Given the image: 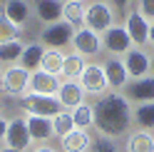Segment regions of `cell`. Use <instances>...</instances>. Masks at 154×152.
<instances>
[{"instance_id": "cell-1", "label": "cell", "mask_w": 154, "mask_h": 152, "mask_svg": "<svg viewBox=\"0 0 154 152\" xmlns=\"http://www.w3.org/2000/svg\"><path fill=\"white\" fill-rule=\"evenodd\" d=\"M94 127H97L104 137H122L124 132H129L134 122V110L129 105V100L114 92H104L94 102Z\"/></svg>"}, {"instance_id": "cell-2", "label": "cell", "mask_w": 154, "mask_h": 152, "mask_svg": "<svg viewBox=\"0 0 154 152\" xmlns=\"http://www.w3.org/2000/svg\"><path fill=\"white\" fill-rule=\"evenodd\" d=\"M20 105L27 115H40V117H57L62 112V105L52 95H37V92H25L20 97Z\"/></svg>"}, {"instance_id": "cell-3", "label": "cell", "mask_w": 154, "mask_h": 152, "mask_svg": "<svg viewBox=\"0 0 154 152\" xmlns=\"http://www.w3.org/2000/svg\"><path fill=\"white\" fill-rule=\"evenodd\" d=\"M112 25H114V8L109 3L97 0V3L87 5V10H85V27H90L97 35H104Z\"/></svg>"}, {"instance_id": "cell-4", "label": "cell", "mask_w": 154, "mask_h": 152, "mask_svg": "<svg viewBox=\"0 0 154 152\" xmlns=\"http://www.w3.org/2000/svg\"><path fill=\"white\" fill-rule=\"evenodd\" d=\"M80 85H82V90L87 92V95H104L109 87V82H107V72H104V65H97V62H92V65H85V70L80 78Z\"/></svg>"}, {"instance_id": "cell-5", "label": "cell", "mask_w": 154, "mask_h": 152, "mask_svg": "<svg viewBox=\"0 0 154 152\" xmlns=\"http://www.w3.org/2000/svg\"><path fill=\"white\" fill-rule=\"evenodd\" d=\"M72 37H75V27L70 23H65V20H57V23L45 25V30H42V45L50 47V50H60V47L72 43Z\"/></svg>"}, {"instance_id": "cell-6", "label": "cell", "mask_w": 154, "mask_h": 152, "mask_svg": "<svg viewBox=\"0 0 154 152\" xmlns=\"http://www.w3.org/2000/svg\"><path fill=\"white\" fill-rule=\"evenodd\" d=\"M5 92L15 95V97H23L27 92V85H30V70H25L23 65H10L8 70H3V80H0Z\"/></svg>"}, {"instance_id": "cell-7", "label": "cell", "mask_w": 154, "mask_h": 152, "mask_svg": "<svg viewBox=\"0 0 154 152\" xmlns=\"http://www.w3.org/2000/svg\"><path fill=\"white\" fill-rule=\"evenodd\" d=\"M102 47L107 52H112V55H127L134 47V43H132V37H129L124 25H112L109 30L102 35Z\"/></svg>"}, {"instance_id": "cell-8", "label": "cell", "mask_w": 154, "mask_h": 152, "mask_svg": "<svg viewBox=\"0 0 154 152\" xmlns=\"http://www.w3.org/2000/svg\"><path fill=\"white\" fill-rule=\"evenodd\" d=\"M30 142H32V137H30V130H27L25 120L15 117V120H10V122H8L5 147H13V150H17V152H23V150H27V147H30Z\"/></svg>"}, {"instance_id": "cell-9", "label": "cell", "mask_w": 154, "mask_h": 152, "mask_svg": "<svg viewBox=\"0 0 154 152\" xmlns=\"http://www.w3.org/2000/svg\"><path fill=\"white\" fill-rule=\"evenodd\" d=\"M149 25H152V23H149L142 13H137V10H132V13L127 15L124 27H127V33H129V37H132L134 47H142V45L149 43Z\"/></svg>"}, {"instance_id": "cell-10", "label": "cell", "mask_w": 154, "mask_h": 152, "mask_svg": "<svg viewBox=\"0 0 154 152\" xmlns=\"http://www.w3.org/2000/svg\"><path fill=\"white\" fill-rule=\"evenodd\" d=\"M30 92H37V95H57L60 90V75H52V72H45L37 68L35 72H30V85H27Z\"/></svg>"}, {"instance_id": "cell-11", "label": "cell", "mask_w": 154, "mask_h": 152, "mask_svg": "<svg viewBox=\"0 0 154 152\" xmlns=\"http://www.w3.org/2000/svg\"><path fill=\"white\" fill-rule=\"evenodd\" d=\"M72 45H75V52L87 58V55H97L102 50V37L97 33H92L90 27H80V30H75Z\"/></svg>"}, {"instance_id": "cell-12", "label": "cell", "mask_w": 154, "mask_h": 152, "mask_svg": "<svg viewBox=\"0 0 154 152\" xmlns=\"http://www.w3.org/2000/svg\"><path fill=\"white\" fill-rule=\"evenodd\" d=\"M85 92L82 90V85H80V80H65V82H60V90H57V102H60L62 107H67V110H75L77 105H82L85 102Z\"/></svg>"}, {"instance_id": "cell-13", "label": "cell", "mask_w": 154, "mask_h": 152, "mask_svg": "<svg viewBox=\"0 0 154 152\" xmlns=\"http://www.w3.org/2000/svg\"><path fill=\"white\" fill-rule=\"evenodd\" d=\"M124 68H127L129 78H144L147 72H152V58L142 47H132V50L124 55Z\"/></svg>"}, {"instance_id": "cell-14", "label": "cell", "mask_w": 154, "mask_h": 152, "mask_svg": "<svg viewBox=\"0 0 154 152\" xmlns=\"http://www.w3.org/2000/svg\"><path fill=\"white\" fill-rule=\"evenodd\" d=\"M104 72H107V82L112 90H122L129 85V72L124 68V60H119V58H109L104 62Z\"/></svg>"}, {"instance_id": "cell-15", "label": "cell", "mask_w": 154, "mask_h": 152, "mask_svg": "<svg viewBox=\"0 0 154 152\" xmlns=\"http://www.w3.org/2000/svg\"><path fill=\"white\" fill-rule=\"evenodd\" d=\"M25 125L30 130V137L35 142H47L50 137H55V130H52V117H40V115H27L25 117Z\"/></svg>"}, {"instance_id": "cell-16", "label": "cell", "mask_w": 154, "mask_h": 152, "mask_svg": "<svg viewBox=\"0 0 154 152\" xmlns=\"http://www.w3.org/2000/svg\"><path fill=\"white\" fill-rule=\"evenodd\" d=\"M92 145V137L85 130H72L65 137H60V147L62 152H87Z\"/></svg>"}, {"instance_id": "cell-17", "label": "cell", "mask_w": 154, "mask_h": 152, "mask_svg": "<svg viewBox=\"0 0 154 152\" xmlns=\"http://www.w3.org/2000/svg\"><path fill=\"white\" fill-rule=\"evenodd\" d=\"M129 97L137 102H154V78L144 75L129 82Z\"/></svg>"}, {"instance_id": "cell-18", "label": "cell", "mask_w": 154, "mask_h": 152, "mask_svg": "<svg viewBox=\"0 0 154 152\" xmlns=\"http://www.w3.org/2000/svg\"><path fill=\"white\" fill-rule=\"evenodd\" d=\"M3 15L10 23H15L17 27H23L27 23V17H30V5L25 0H8L5 8H3Z\"/></svg>"}, {"instance_id": "cell-19", "label": "cell", "mask_w": 154, "mask_h": 152, "mask_svg": "<svg viewBox=\"0 0 154 152\" xmlns=\"http://www.w3.org/2000/svg\"><path fill=\"white\" fill-rule=\"evenodd\" d=\"M35 10H37V17H40L45 25L62 20V3L60 0H37Z\"/></svg>"}, {"instance_id": "cell-20", "label": "cell", "mask_w": 154, "mask_h": 152, "mask_svg": "<svg viewBox=\"0 0 154 152\" xmlns=\"http://www.w3.org/2000/svg\"><path fill=\"white\" fill-rule=\"evenodd\" d=\"M85 10L87 8L82 5V0H67V3H62V20L70 23L75 30H80L85 25Z\"/></svg>"}, {"instance_id": "cell-21", "label": "cell", "mask_w": 154, "mask_h": 152, "mask_svg": "<svg viewBox=\"0 0 154 152\" xmlns=\"http://www.w3.org/2000/svg\"><path fill=\"white\" fill-rule=\"evenodd\" d=\"M42 55H45V45H42V43H30V45H25V50H23V55H20V65H23L25 70L35 72L37 68H40Z\"/></svg>"}, {"instance_id": "cell-22", "label": "cell", "mask_w": 154, "mask_h": 152, "mask_svg": "<svg viewBox=\"0 0 154 152\" xmlns=\"http://www.w3.org/2000/svg\"><path fill=\"white\" fill-rule=\"evenodd\" d=\"M127 152H154V135L147 130L132 132L127 137Z\"/></svg>"}, {"instance_id": "cell-23", "label": "cell", "mask_w": 154, "mask_h": 152, "mask_svg": "<svg viewBox=\"0 0 154 152\" xmlns=\"http://www.w3.org/2000/svg\"><path fill=\"white\" fill-rule=\"evenodd\" d=\"M85 58L80 52H70V55H65V60H62V75L67 80H77L82 75V70H85Z\"/></svg>"}, {"instance_id": "cell-24", "label": "cell", "mask_w": 154, "mask_h": 152, "mask_svg": "<svg viewBox=\"0 0 154 152\" xmlns=\"http://www.w3.org/2000/svg\"><path fill=\"white\" fill-rule=\"evenodd\" d=\"M72 120H75V127H77V130H90V127H94V107L87 105V102L77 105V107L72 110Z\"/></svg>"}, {"instance_id": "cell-25", "label": "cell", "mask_w": 154, "mask_h": 152, "mask_svg": "<svg viewBox=\"0 0 154 152\" xmlns=\"http://www.w3.org/2000/svg\"><path fill=\"white\" fill-rule=\"evenodd\" d=\"M134 122L139 130H154V102H139L134 110Z\"/></svg>"}, {"instance_id": "cell-26", "label": "cell", "mask_w": 154, "mask_h": 152, "mask_svg": "<svg viewBox=\"0 0 154 152\" xmlns=\"http://www.w3.org/2000/svg\"><path fill=\"white\" fill-rule=\"evenodd\" d=\"M25 50V45L20 40H10V43H0V62L5 65H15L20 60V55Z\"/></svg>"}, {"instance_id": "cell-27", "label": "cell", "mask_w": 154, "mask_h": 152, "mask_svg": "<svg viewBox=\"0 0 154 152\" xmlns=\"http://www.w3.org/2000/svg\"><path fill=\"white\" fill-rule=\"evenodd\" d=\"M62 60H65L62 52H57V50H45L42 60H40V70L52 72V75H62Z\"/></svg>"}, {"instance_id": "cell-28", "label": "cell", "mask_w": 154, "mask_h": 152, "mask_svg": "<svg viewBox=\"0 0 154 152\" xmlns=\"http://www.w3.org/2000/svg\"><path fill=\"white\" fill-rule=\"evenodd\" d=\"M52 130H55L57 137H65L67 132L77 130L75 127V120H72V112H60L57 117H52Z\"/></svg>"}, {"instance_id": "cell-29", "label": "cell", "mask_w": 154, "mask_h": 152, "mask_svg": "<svg viewBox=\"0 0 154 152\" xmlns=\"http://www.w3.org/2000/svg\"><path fill=\"white\" fill-rule=\"evenodd\" d=\"M20 35V27L15 23H10L5 15H0V43H10V40H17Z\"/></svg>"}, {"instance_id": "cell-30", "label": "cell", "mask_w": 154, "mask_h": 152, "mask_svg": "<svg viewBox=\"0 0 154 152\" xmlns=\"http://www.w3.org/2000/svg\"><path fill=\"white\" fill-rule=\"evenodd\" d=\"M90 152H119V150L112 142V137H102V140H97V142L90 145Z\"/></svg>"}, {"instance_id": "cell-31", "label": "cell", "mask_w": 154, "mask_h": 152, "mask_svg": "<svg viewBox=\"0 0 154 152\" xmlns=\"http://www.w3.org/2000/svg\"><path fill=\"white\" fill-rule=\"evenodd\" d=\"M139 13L147 20H154V0H139Z\"/></svg>"}, {"instance_id": "cell-32", "label": "cell", "mask_w": 154, "mask_h": 152, "mask_svg": "<svg viewBox=\"0 0 154 152\" xmlns=\"http://www.w3.org/2000/svg\"><path fill=\"white\" fill-rule=\"evenodd\" d=\"M109 3L117 8V10H122V13H124V10H129V5L134 3V0H109Z\"/></svg>"}, {"instance_id": "cell-33", "label": "cell", "mask_w": 154, "mask_h": 152, "mask_svg": "<svg viewBox=\"0 0 154 152\" xmlns=\"http://www.w3.org/2000/svg\"><path fill=\"white\" fill-rule=\"evenodd\" d=\"M8 122H10V120H5V117H0V142H5V132H8Z\"/></svg>"}, {"instance_id": "cell-34", "label": "cell", "mask_w": 154, "mask_h": 152, "mask_svg": "<svg viewBox=\"0 0 154 152\" xmlns=\"http://www.w3.org/2000/svg\"><path fill=\"white\" fill-rule=\"evenodd\" d=\"M30 152H57L55 147H50V145H35Z\"/></svg>"}, {"instance_id": "cell-35", "label": "cell", "mask_w": 154, "mask_h": 152, "mask_svg": "<svg viewBox=\"0 0 154 152\" xmlns=\"http://www.w3.org/2000/svg\"><path fill=\"white\" fill-rule=\"evenodd\" d=\"M149 45H152V47H154V23H152V25H149Z\"/></svg>"}, {"instance_id": "cell-36", "label": "cell", "mask_w": 154, "mask_h": 152, "mask_svg": "<svg viewBox=\"0 0 154 152\" xmlns=\"http://www.w3.org/2000/svg\"><path fill=\"white\" fill-rule=\"evenodd\" d=\"M0 152H17V150H13V147H3Z\"/></svg>"}, {"instance_id": "cell-37", "label": "cell", "mask_w": 154, "mask_h": 152, "mask_svg": "<svg viewBox=\"0 0 154 152\" xmlns=\"http://www.w3.org/2000/svg\"><path fill=\"white\" fill-rule=\"evenodd\" d=\"M152 72H154V55H152Z\"/></svg>"}, {"instance_id": "cell-38", "label": "cell", "mask_w": 154, "mask_h": 152, "mask_svg": "<svg viewBox=\"0 0 154 152\" xmlns=\"http://www.w3.org/2000/svg\"><path fill=\"white\" fill-rule=\"evenodd\" d=\"M0 80H3V70H0Z\"/></svg>"}, {"instance_id": "cell-39", "label": "cell", "mask_w": 154, "mask_h": 152, "mask_svg": "<svg viewBox=\"0 0 154 152\" xmlns=\"http://www.w3.org/2000/svg\"><path fill=\"white\" fill-rule=\"evenodd\" d=\"M0 15H3V8H0Z\"/></svg>"}, {"instance_id": "cell-40", "label": "cell", "mask_w": 154, "mask_h": 152, "mask_svg": "<svg viewBox=\"0 0 154 152\" xmlns=\"http://www.w3.org/2000/svg\"><path fill=\"white\" fill-rule=\"evenodd\" d=\"M0 105H3V100H0Z\"/></svg>"}]
</instances>
